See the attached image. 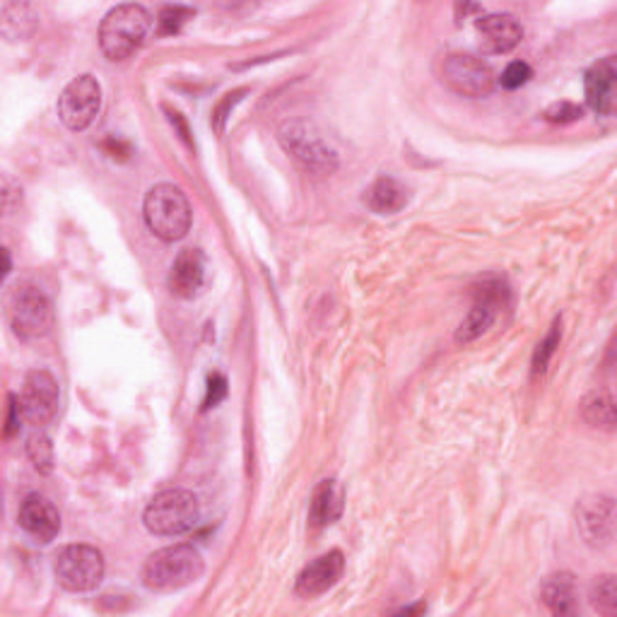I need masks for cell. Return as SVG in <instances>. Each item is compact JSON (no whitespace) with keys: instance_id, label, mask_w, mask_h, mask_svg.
<instances>
[{"instance_id":"6da1fadb","label":"cell","mask_w":617,"mask_h":617,"mask_svg":"<svg viewBox=\"0 0 617 617\" xmlns=\"http://www.w3.org/2000/svg\"><path fill=\"white\" fill-rule=\"evenodd\" d=\"M205 570L201 552L181 542V546H169L152 552L142 564V586L155 591V594H169L179 591L193 582H198Z\"/></svg>"},{"instance_id":"7a4b0ae2","label":"cell","mask_w":617,"mask_h":617,"mask_svg":"<svg viewBox=\"0 0 617 617\" xmlns=\"http://www.w3.org/2000/svg\"><path fill=\"white\" fill-rule=\"evenodd\" d=\"M152 30L150 12L142 5L126 3L106 12L100 27V46L108 60H126L148 42Z\"/></svg>"},{"instance_id":"3957f363","label":"cell","mask_w":617,"mask_h":617,"mask_svg":"<svg viewBox=\"0 0 617 617\" xmlns=\"http://www.w3.org/2000/svg\"><path fill=\"white\" fill-rule=\"evenodd\" d=\"M145 225L162 241H179L191 229V205L186 193L174 184H157L142 203Z\"/></svg>"},{"instance_id":"277c9868","label":"cell","mask_w":617,"mask_h":617,"mask_svg":"<svg viewBox=\"0 0 617 617\" xmlns=\"http://www.w3.org/2000/svg\"><path fill=\"white\" fill-rule=\"evenodd\" d=\"M201 522V502L188 490H164L148 504L142 524L155 536H184Z\"/></svg>"},{"instance_id":"5b68a950","label":"cell","mask_w":617,"mask_h":617,"mask_svg":"<svg viewBox=\"0 0 617 617\" xmlns=\"http://www.w3.org/2000/svg\"><path fill=\"white\" fill-rule=\"evenodd\" d=\"M8 321L20 338H44L54 329L52 299L34 283H20L8 295Z\"/></svg>"},{"instance_id":"8992f818","label":"cell","mask_w":617,"mask_h":617,"mask_svg":"<svg viewBox=\"0 0 617 617\" xmlns=\"http://www.w3.org/2000/svg\"><path fill=\"white\" fill-rule=\"evenodd\" d=\"M56 582L72 594H84L94 591L104 579V558L102 552L92 546H66L58 550L54 560Z\"/></svg>"},{"instance_id":"52a82bcc","label":"cell","mask_w":617,"mask_h":617,"mask_svg":"<svg viewBox=\"0 0 617 617\" xmlns=\"http://www.w3.org/2000/svg\"><path fill=\"white\" fill-rule=\"evenodd\" d=\"M439 78L446 88L461 96H488L494 90V70L488 60L470 54H446L439 60Z\"/></svg>"},{"instance_id":"ba28073f","label":"cell","mask_w":617,"mask_h":617,"mask_svg":"<svg viewBox=\"0 0 617 617\" xmlns=\"http://www.w3.org/2000/svg\"><path fill=\"white\" fill-rule=\"evenodd\" d=\"M102 108V88L94 76H78L58 96V116L70 130H84Z\"/></svg>"},{"instance_id":"9c48e42d","label":"cell","mask_w":617,"mask_h":617,"mask_svg":"<svg viewBox=\"0 0 617 617\" xmlns=\"http://www.w3.org/2000/svg\"><path fill=\"white\" fill-rule=\"evenodd\" d=\"M18 398L24 422H30L34 427H44L56 418L58 381L46 369H34L24 377Z\"/></svg>"},{"instance_id":"30bf717a","label":"cell","mask_w":617,"mask_h":617,"mask_svg":"<svg viewBox=\"0 0 617 617\" xmlns=\"http://www.w3.org/2000/svg\"><path fill=\"white\" fill-rule=\"evenodd\" d=\"M576 526L591 548H606L615 538V502L606 494H591L576 504Z\"/></svg>"},{"instance_id":"8fae6325","label":"cell","mask_w":617,"mask_h":617,"mask_svg":"<svg viewBox=\"0 0 617 617\" xmlns=\"http://www.w3.org/2000/svg\"><path fill=\"white\" fill-rule=\"evenodd\" d=\"M281 138L285 142L287 152H293V157H297V160L307 169H311V172L325 174L335 169L333 152L325 148V145L313 136V133H309L307 126H299V124L285 126Z\"/></svg>"},{"instance_id":"7c38bea8","label":"cell","mask_w":617,"mask_h":617,"mask_svg":"<svg viewBox=\"0 0 617 617\" xmlns=\"http://www.w3.org/2000/svg\"><path fill=\"white\" fill-rule=\"evenodd\" d=\"M20 526L34 542H52L60 530V514L44 494H30L20 504Z\"/></svg>"},{"instance_id":"4fadbf2b","label":"cell","mask_w":617,"mask_h":617,"mask_svg":"<svg viewBox=\"0 0 617 617\" xmlns=\"http://www.w3.org/2000/svg\"><path fill=\"white\" fill-rule=\"evenodd\" d=\"M343 570H345V560L341 550H331L321 555V558L307 564L297 576V586H295L297 596L313 598L325 594V591L338 584V579L343 576Z\"/></svg>"},{"instance_id":"5bb4252c","label":"cell","mask_w":617,"mask_h":617,"mask_svg":"<svg viewBox=\"0 0 617 617\" xmlns=\"http://www.w3.org/2000/svg\"><path fill=\"white\" fill-rule=\"evenodd\" d=\"M586 104L601 116H613L617 106V68L615 56L598 60L586 72Z\"/></svg>"},{"instance_id":"9a60e30c","label":"cell","mask_w":617,"mask_h":617,"mask_svg":"<svg viewBox=\"0 0 617 617\" xmlns=\"http://www.w3.org/2000/svg\"><path fill=\"white\" fill-rule=\"evenodd\" d=\"M205 283V256L201 249H184L174 259L172 271H169L167 285L169 293L181 299H193Z\"/></svg>"},{"instance_id":"2e32d148","label":"cell","mask_w":617,"mask_h":617,"mask_svg":"<svg viewBox=\"0 0 617 617\" xmlns=\"http://www.w3.org/2000/svg\"><path fill=\"white\" fill-rule=\"evenodd\" d=\"M502 297H504V287L500 283L482 285L473 309L468 311V317L464 319L461 329H458V335H456L458 343L476 341L478 335H482L490 329L494 319H498V307H500Z\"/></svg>"},{"instance_id":"e0dca14e","label":"cell","mask_w":617,"mask_h":617,"mask_svg":"<svg viewBox=\"0 0 617 617\" xmlns=\"http://www.w3.org/2000/svg\"><path fill=\"white\" fill-rule=\"evenodd\" d=\"M478 32L482 34V39H485V46L492 54L512 52L524 39V27L514 15H506V12H494V15L480 18Z\"/></svg>"},{"instance_id":"ac0fdd59","label":"cell","mask_w":617,"mask_h":617,"mask_svg":"<svg viewBox=\"0 0 617 617\" xmlns=\"http://www.w3.org/2000/svg\"><path fill=\"white\" fill-rule=\"evenodd\" d=\"M540 598L555 615H570L576 606V582L572 574L560 572L548 576L540 586Z\"/></svg>"},{"instance_id":"d6986e66","label":"cell","mask_w":617,"mask_h":617,"mask_svg":"<svg viewBox=\"0 0 617 617\" xmlns=\"http://www.w3.org/2000/svg\"><path fill=\"white\" fill-rule=\"evenodd\" d=\"M367 205L379 215H393L398 210L405 208L408 203V191L401 184V181H396L391 176H381L374 181V184L367 188V196H365Z\"/></svg>"},{"instance_id":"ffe728a7","label":"cell","mask_w":617,"mask_h":617,"mask_svg":"<svg viewBox=\"0 0 617 617\" xmlns=\"http://www.w3.org/2000/svg\"><path fill=\"white\" fill-rule=\"evenodd\" d=\"M36 27L32 8L24 3H3L0 8V32L8 42H20L30 36Z\"/></svg>"},{"instance_id":"44dd1931","label":"cell","mask_w":617,"mask_h":617,"mask_svg":"<svg viewBox=\"0 0 617 617\" xmlns=\"http://www.w3.org/2000/svg\"><path fill=\"white\" fill-rule=\"evenodd\" d=\"M341 514V498H338L333 480H325L319 485V490L313 492V502L309 510V522L311 526H325L331 524L333 518H338Z\"/></svg>"},{"instance_id":"7402d4cb","label":"cell","mask_w":617,"mask_h":617,"mask_svg":"<svg viewBox=\"0 0 617 617\" xmlns=\"http://www.w3.org/2000/svg\"><path fill=\"white\" fill-rule=\"evenodd\" d=\"M582 413L589 425L603 427V430L615 427V405L608 393H591L584 401Z\"/></svg>"},{"instance_id":"603a6c76","label":"cell","mask_w":617,"mask_h":617,"mask_svg":"<svg viewBox=\"0 0 617 617\" xmlns=\"http://www.w3.org/2000/svg\"><path fill=\"white\" fill-rule=\"evenodd\" d=\"M591 606H594L601 615H615L617 613V582L613 574L598 576L594 586H591Z\"/></svg>"},{"instance_id":"cb8c5ba5","label":"cell","mask_w":617,"mask_h":617,"mask_svg":"<svg viewBox=\"0 0 617 617\" xmlns=\"http://www.w3.org/2000/svg\"><path fill=\"white\" fill-rule=\"evenodd\" d=\"M27 456L39 473H52L54 470V444L46 434H32L27 442Z\"/></svg>"},{"instance_id":"d4e9b609","label":"cell","mask_w":617,"mask_h":617,"mask_svg":"<svg viewBox=\"0 0 617 617\" xmlns=\"http://www.w3.org/2000/svg\"><path fill=\"white\" fill-rule=\"evenodd\" d=\"M191 18H193V10H191V8L167 5V8L160 12V20H157V27H160V34H176Z\"/></svg>"},{"instance_id":"484cf974","label":"cell","mask_w":617,"mask_h":617,"mask_svg":"<svg viewBox=\"0 0 617 617\" xmlns=\"http://www.w3.org/2000/svg\"><path fill=\"white\" fill-rule=\"evenodd\" d=\"M530 76H534V70H530L528 64H524V60H514V64L504 68L500 84L504 90H518L530 80Z\"/></svg>"},{"instance_id":"4316f807","label":"cell","mask_w":617,"mask_h":617,"mask_svg":"<svg viewBox=\"0 0 617 617\" xmlns=\"http://www.w3.org/2000/svg\"><path fill=\"white\" fill-rule=\"evenodd\" d=\"M558 345H560V321H555L550 335H548L546 341H542V343L538 345V350H536L534 374H542V372H546L548 362H550V357H552V353H555V347H558Z\"/></svg>"},{"instance_id":"83f0119b","label":"cell","mask_w":617,"mask_h":617,"mask_svg":"<svg viewBox=\"0 0 617 617\" xmlns=\"http://www.w3.org/2000/svg\"><path fill=\"white\" fill-rule=\"evenodd\" d=\"M582 116H584V108L572 102H558L546 112V118L550 121V124H572V121H579Z\"/></svg>"},{"instance_id":"f1b7e54d","label":"cell","mask_w":617,"mask_h":617,"mask_svg":"<svg viewBox=\"0 0 617 617\" xmlns=\"http://www.w3.org/2000/svg\"><path fill=\"white\" fill-rule=\"evenodd\" d=\"M8 422H5V439H10L12 434L20 432V422L22 418V408H20V398L15 393L8 396Z\"/></svg>"},{"instance_id":"f546056e","label":"cell","mask_w":617,"mask_h":617,"mask_svg":"<svg viewBox=\"0 0 617 617\" xmlns=\"http://www.w3.org/2000/svg\"><path fill=\"white\" fill-rule=\"evenodd\" d=\"M225 393H227V379L222 377V374H213V377L208 379V396H205V408H213V405L220 403Z\"/></svg>"}]
</instances>
